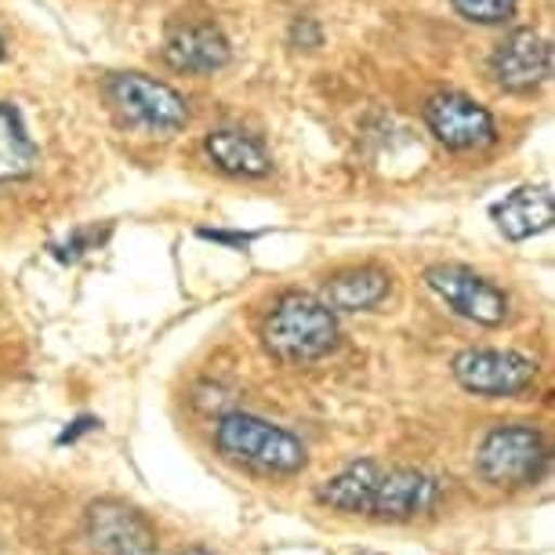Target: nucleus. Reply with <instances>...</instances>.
Masks as SVG:
<instances>
[{
    "instance_id": "423d86ee",
    "label": "nucleus",
    "mask_w": 555,
    "mask_h": 555,
    "mask_svg": "<svg viewBox=\"0 0 555 555\" xmlns=\"http://www.w3.org/2000/svg\"><path fill=\"white\" fill-rule=\"evenodd\" d=\"M450 371L461 389L487 400H512L538 382V363L516 349H465L454 356Z\"/></svg>"
},
{
    "instance_id": "4468645a",
    "label": "nucleus",
    "mask_w": 555,
    "mask_h": 555,
    "mask_svg": "<svg viewBox=\"0 0 555 555\" xmlns=\"http://www.w3.org/2000/svg\"><path fill=\"white\" fill-rule=\"evenodd\" d=\"M204 150L218 171L236 178H266L272 171V156L255 134L236 128H218L204 139Z\"/></svg>"
},
{
    "instance_id": "f03ea898",
    "label": "nucleus",
    "mask_w": 555,
    "mask_h": 555,
    "mask_svg": "<svg viewBox=\"0 0 555 555\" xmlns=\"http://www.w3.org/2000/svg\"><path fill=\"white\" fill-rule=\"evenodd\" d=\"M218 454L261 476H295L309 465L306 443L258 414L233 411L215 425Z\"/></svg>"
},
{
    "instance_id": "aec40b11",
    "label": "nucleus",
    "mask_w": 555,
    "mask_h": 555,
    "mask_svg": "<svg viewBox=\"0 0 555 555\" xmlns=\"http://www.w3.org/2000/svg\"><path fill=\"white\" fill-rule=\"evenodd\" d=\"M95 428H99L95 417H77V422H73V425L66 428V433L59 436V443H73V439H77V436H83V433H95Z\"/></svg>"
},
{
    "instance_id": "7ed1b4c3",
    "label": "nucleus",
    "mask_w": 555,
    "mask_h": 555,
    "mask_svg": "<svg viewBox=\"0 0 555 555\" xmlns=\"http://www.w3.org/2000/svg\"><path fill=\"white\" fill-rule=\"evenodd\" d=\"M106 102L124 128L145 134H175L190 124V102L171 83L145 73H113L106 80Z\"/></svg>"
},
{
    "instance_id": "2eb2a0df",
    "label": "nucleus",
    "mask_w": 555,
    "mask_h": 555,
    "mask_svg": "<svg viewBox=\"0 0 555 555\" xmlns=\"http://www.w3.org/2000/svg\"><path fill=\"white\" fill-rule=\"evenodd\" d=\"M378 476H382L378 461H371V457L352 461V465H345L338 476L323 479L317 490V501L323 508L345 512V516H366L374 487H378Z\"/></svg>"
},
{
    "instance_id": "f3484780",
    "label": "nucleus",
    "mask_w": 555,
    "mask_h": 555,
    "mask_svg": "<svg viewBox=\"0 0 555 555\" xmlns=\"http://www.w3.org/2000/svg\"><path fill=\"white\" fill-rule=\"evenodd\" d=\"M106 233L109 229H80V233H73L66 244H55L51 250H55V258H62V261H77L80 255H88V250H95L102 240H106Z\"/></svg>"
},
{
    "instance_id": "412c9836",
    "label": "nucleus",
    "mask_w": 555,
    "mask_h": 555,
    "mask_svg": "<svg viewBox=\"0 0 555 555\" xmlns=\"http://www.w3.org/2000/svg\"><path fill=\"white\" fill-rule=\"evenodd\" d=\"M175 555H215V552H207V548H185V552H175Z\"/></svg>"
},
{
    "instance_id": "f8f14e48",
    "label": "nucleus",
    "mask_w": 555,
    "mask_h": 555,
    "mask_svg": "<svg viewBox=\"0 0 555 555\" xmlns=\"http://www.w3.org/2000/svg\"><path fill=\"white\" fill-rule=\"evenodd\" d=\"M392 291V276L378 266H360V269H341L327 276V284L320 291V301L331 312H366L382 306Z\"/></svg>"
},
{
    "instance_id": "f257e3e1",
    "label": "nucleus",
    "mask_w": 555,
    "mask_h": 555,
    "mask_svg": "<svg viewBox=\"0 0 555 555\" xmlns=\"http://www.w3.org/2000/svg\"><path fill=\"white\" fill-rule=\"evenodd\" d=\"M261 345L272 360L306 366L338 349V317L317 295L287 291L261 323Z\"/></svg>"
},
{
    "instance_id": "6e6552de",
    "label": "nucleus",
    "mask_w": 555,
    "mask_h": 555,
    "mask_svg": "<svg viewBox=\"0 0 555 555\" xmlns=\"http://www.w3.org/2000/svg\"><path fill=\"white\" fill-rule=\"evenodd\" d=\"M425 124L447 150L454 153H473L483 150L498 139L494 117L487 106H479L476 99L461 95V91H439L425 102Z\"/></svg>"
},
{
    "instance_id": "4be33fe9",
    "label": "nucleus",
    "mask_w": 555,
    "mask_h": 555,
    "mask_svg": "<svg viewBox=\"0 0 555 555\" xmlns=\"http://www.w3.org/2000/svg\"><path fill=\"white\" fill-rule=\"evenodd\" d=\"M0 59H4V40H0Z\"/></svg>"
},
{
    "instance_id": "39448f33",
    "label": "nucleus",
    "mask_w": 555,
    "mask_h": 555,
    "mask_svg": "<svg viewBox=\"0 0 555 555\" xmlns=\"http://www.w3.org/2000/svg\"><path fill=\"white\" fill-rule=\"evenodd\" d=\"M425 284L433 295L447 301L457 317L479 323V327H501L512 312L508 295L476 269L457 266V261H436L425 269Z\"/></svg>"
},
{
    "instance_id": "a211bd4d",
    "label": "nucleus",
    "mask_w": 555,
    "mask_h": 555,
    "mask_svg": "<svg viewBox=\"0 0 555 555\" xmlns=\"http://www.w3.org/2000/svg\"><path fill=\"white\" fill-rule=\"evenodd\" d=\"M291 44L295 48H320L323 44V29L317 18H295V26H291Z\"/></svg>"
},
{
    "instance_id": "1a4fd4ad",
    "label": "nucleus",
    "mask_w": 555,
    "mask_h": 555,
    "mask_svg": "<svg viewBox=\"0 0 555 555\" xmlns=\"http://www.w3.org/2000/svg\"><path fill=\"white\" fill-rule=\"evenodd\" d=\"M83 530L95 555H156V530L124 501H95Z\"/></svg>"
},
{
    "instance_id": "0eeeda50",
    "label": "nucleus",
    "mask_w": 555,
    "mask_h": 555,
    "mask_svg": "<svg viewBox=\"0 0 555 555\" xmlns=\"http://www.w3.org/2000/svg\"><path fill=\"white\" fill-rule=\"evenodd\" d=\"M164 59L178 73H193V77H211L225 69L233 59L225 34L218 29L215 18L207 15H175L164 34Z\"/></svg>"
},
{
    "instance_id": "dca6fc26",
    "label": "nucleus",
    "mask_w": 555,
    "mask_h": 555,
    "mask_svg": "<svg viewBox=\"0 0 555 555\" xmlns=\"http://www.w3.org/2000/svg\"><path fill=\"white\" fill-rule=\"evenodd\" d=\"M457 8V15H465L468 23H479V26H498L505 18L516 15V4L519 0H450Z\"/></svg>"
},
{
    "instance_id": "20e7f679",
    "label": "nucleus",
    "mask_w": 555,
    "mask_h": 555,
    "mask_svg": "<svg viewBox=\"0 0 555 555\" xmlns=\"http://www.w3.org/2000/svg\"><path fill=\"white\" fill-rule=\"evenodd\" d=\"M548 468V443L533 425H498L476 450V473L490 487H533Z\"/></svg>"
},
{
    "instance_id": "6ab92c4d",
    "label": "nucleus",
    "mask_w": 555,
    "mask_h": 555,
    "mask_svg": "<svg viewBox=\"0 0 555 555\" xmlns=\"http://www.w3.org/2000/svg\"><path fill=\"white\" fill-rule=\"evenodd\" d=\"M204 240H215V244H229L236 250H244L255 244V233H225V229H201Z\"/></svg>"
},
{
    "instance_id": "9b49d317",
    "label": "nucleus",
    "mask_w": 555,
    "mask_h": 555,
    "mask_svg": "<svg viewBox=\"0 0 555 555\" xmlns=\"http://www.w3.org/2000/svg\"><path fill=\"white\" fill-rule=\"evenodd\" d=\"M548 73H552V48L533 29L508 34L494 48V55H490V77L505 91H530L548 80Z\"/></svg>"
},
{
    "instance_id": "9d476101",
    "label": "nucleus",
    "mask_w": 555,
    "mask_h": 555,
    "mask_svg": "<svg viewBox=\"0 0 555 555\" xmlns=\"http://www.w3.org/2000/svg\"><path fill=\"white\" fill-rule=\"evenodd\" d=\"M439 501V483L417 468H382L366 516L382 522H406L422 512H433Z\"/></svg>"
},
{
    "instance_id": "ddd939ff",
    "label": "nucleus",
    "mask_w": 555,
    "mask_h": 555,
    "mask_svg": "<svg viewBox=\"0 0 555 555\" xmlns=\"http://www.w3.org/2000/svg\"><path fill=\"white\" fill-rule=\"evenodd\" d=\"M494 222L505 240H530L548 233L555 222V201L544 185H522L494 207Z\"/></svg>"
}]
</instances>
